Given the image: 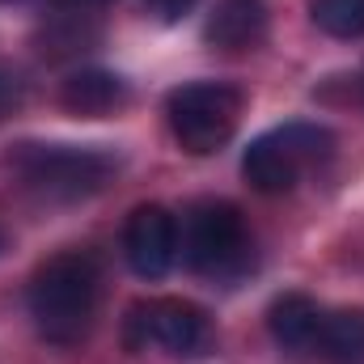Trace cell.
Returning <instances> with one entry per match:
<instances>
[{
  "mask_svg": "<svg viewBox=\"0 0 364 364\" xmlns=\"http://www.w3.org/2000/svg\"><path fill=\"white\" fill-rule=\"evenodd\" d=\"M97 314V263L90 255H55L30 279V318L55 348H77Z\"/></svg>",
  "mask_w": 364,
  "mask_h": 364,
  "instance_id": "1",
  "label": "cell"
},
{
  "mask_svg": "<svg viewBox=\"0 0 364 364\" xmlns=\"http://www.w3.org/2000/svg\"><path fill=\"white\" fill-rule=\"evenodd\" d=\"M335 136L318 123H284L267 136L250 140L242 153V174L259 195H288L305 170L331 161Z\"/></svg>",
  "mask_w": 364,
  "mask_h": 364,
  "instance_id": "2",
  "label": "cell"
},
{
  "mask_svg": "<svg viewBox=\"0 0 364 364\" xmlns=\"http://www.w3.org/2000/svg\"><path fill=\"white\" fill-rule=\"evenodd\" d=\"M17 174L26 186L43 199L55 203H73V199H90L97 195L106 178L114 174V157L97 153V149H73V144H21L13 157Z\"/></svg>",
  "mask_w": 364,
  "mask_h": 364,
  "instance_id": "3",
  "label": "cell"
},
{
  "mask_svg": "<svg viewBox=\"0 0 364 364\" xmlns=\"http://www.w3.org/2000/svg\"><path fill=\"white\" fill-rule=\"evenodd\" d=\"M170 114V132L186 153L208 157L220 144H229V136L237 132V114H242V93L220 81H195L170 93L166 102Z\"/></svg>",
  "mask_w": 364,
  "mask_h": 364,
  "instance_id": "4",
  "label": "cell"
},
{
  "mask_svg": "<svg viewBox=\"0 0 364 364\" xmlns=\"http://www.w3.org/2000/svg\"><path fill=\"white\" fill-rule=\"evenodd\" d=\"M182 255L199 275H233L246 267L250 229L246 216L225 199H199L182 225Z\"/></svg>",
  "mask_w": 364,
  "mask_h": 364,
  "instance_id": "5",
  "label": "cell"
},
{
  "mask_svg": "<svg viewBox=\"0 0 364 364\" xmlns=\"http://www.w3.org/2000/svg\"><path fill=\"white\" fill-rule=\"evenodd\" d=\"M132 348L157 343L178 360H195L212 348V322L195 301L182 296H161V301H140L127 318Z\"/></svg>",
  "mask_w": 364,
  "mask_h": 364,
  "instance_id": "6",
  "label": "cell"
},
{
  "mask_svg": "<svg viewBox=\"0 0 364 364\" xmlns=\"http://www.w3.org/2000/svg\"><path fill=\"white\" fill-rule=\"evenodd\" d=\"M123 255L127 267L140 279H161L178 259V220L161 203H144L127 216L123 229Z\"/></svg>",
  "mask_w": 364,
  "mask_h": 364,
  "instance_id": "7",
  "label": "cell"
},
{
  "mask_svg": "<svg viewBox=\"0 0 364 364\" xmlns=\"http://www.w3.org/2000/svg\"><path fill=\"white\" fill-rule=\"evenodd\" d=\"M267 30V0H216V13L203 26V38L225 51H246Z\"/></svg>",
  "mask_w": 364,
  "mask_h": 364,
  "instance_id": "8",
  "label": "cell"
},
{
  "mask_svg": "<svg viewBox=\"0 0 364 364\" xmlns=\"http://www.w3.org/2000/svg\"><path fill=\"white\" fill-rule=\"evenodd\" d=\"M318 326H322V309L305 292H284V296H275L272 309H267V331H272L275 343L288 348V352H309L314 339H318Z\"/></svg>",
  "mask_w": 364,
  "mask_h": 364,
  "instance_id": "9",
  "label": "cell"
},
{
  "mask_svg": "<svg viewBox=\"0 0 364 364\" xmlns=\"http://www.w3.org/2000/svg\"><path fill=\"white\" fill-rule=\"evenodd\" d=\"M60 102L73 114H106L123 102V81L106 68H81L60 85Z\"/></svg>",
  "mask_w": 364,
  "mask_h": 364,
  "instance_id": "10",
  "label": "cell"
},
{
  "mask_svg": "<svg viewBox=\"0 0 364 364\" xmlns=\"http://www.w3.org/2000/svg\"><path fill=\"white\" fill-rule=\"evenodd\" d=\"M314 348L331 364H360L364 360V309H335L322 314Z\"/></svg>",
  "mask_w": 364,
  "mask_h": 364,
  "instance_id": "11",
  "label": "cell"
},
{
  "mask_svg": "<svg viewBox=\"0 0 364 364\" xmlns=\"http://www.w3.org/2000/svg\"><path fill=\"white\" fill-rule=\"evenodd\" d=\"M309 17L331 38H364V0H314Z\"/></svg>",
  "mask_w": 364,
  "mask_h": 364,
  "instance_id": "12",
  "label": "cell"
},
{
  "mask_svg": "<svg viewBox=\"0 0 364 364\" xmlns=\"http://www.w3.org/2000/svg\"><path fill=\"white\" fill-rule=\"evenodd\" d=\"M144 4H149V13L157 21H178V17H186L195 9V0H144Z\"/></svg>",
  "mask_w": 364,
  "mask_h": 364,
  "instance_id": "13",
  "label": "cell"
},
{
  "mask_svg": "<svg viewBox=\"0 0 364 364\" xmlns=\"http://www.w3.org/2000/svg\"><path fill=\"white\" fill-rule=\"evenodd\" d=\"M13 97H17V93H13V85H9V81L0 77V114H4L9 106H13Z\"/></svg>",
  "mask_w": 364,
  "mask_h": 364,
  "instance_id": "14",
  "label": "cell"
},
{
  "mask_svg": "<svg viewBox=\"0 0 364 364\" xmlns=\"http://www.w3.org/2000/svg\"><path fill=\"white\" fill-rule=\"evenodd\" d=\"M64 9H97V4H106V0H60Z\"/></svg>",
  "mask_w": 364,
  "mask_h": 364,
  "instance_id": "15",
  "label": "cell"
}]
</instances>
